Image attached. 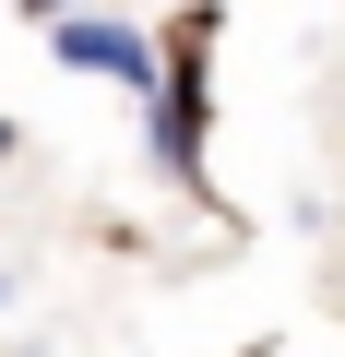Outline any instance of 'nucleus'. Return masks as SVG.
I'll return each mask as SVG.
<instances>
[{"label": "nucleus", "instance_id": "obj_2", "mask_svg": "<svg viewBox=\"0 0 345 357\" xmlns=\"http://www.w3.org/2000/svg\"><path fill=\"white\" fill-rule=\"evenodd\" d=\"M36 36H48V60H60V72L131 84V96H155V72H167V48H155L143 24H119V13H48Z\"/></svg>", "mask_w": 345, "mask_h": 357}, {"label": "nucleus", "instance_id": "obj_1", "mask_svg": "<svg viewBox=\"0 0 345 357\" xmlns=\"http://www.w3.org/2000/svg\"><path fill=\"white\" fill-rule=\"evenodd\" d=\"M203 36H215V13H179L167 24V72H155V167L167 178H191L203 191V119H215V72H203Z\"/></svg>", "mask_w": 345, "mask_h": 357}, {"label": "nucleus", "instance_id": "obj_3", "mask_svg": "<svg viewBox=\"0 0 345 357\" xmlns=\"http://www.w3.org/2000/svg\"><path fill=\"white\" fill-rule=\"evenodd\" d=\"M0 155H13V119H0Z\"/></svg>", "mask_w": 345, "mask_h": 357}]
</instances>
